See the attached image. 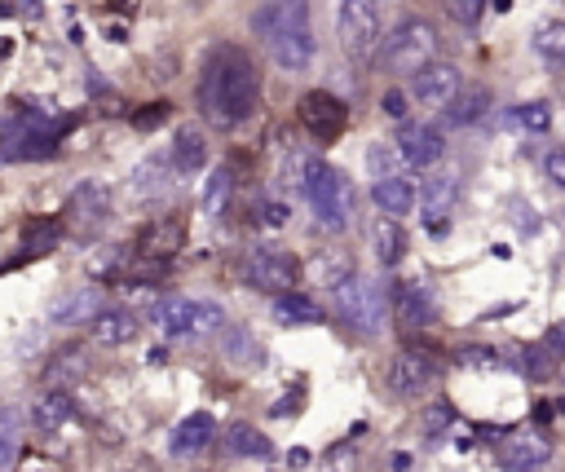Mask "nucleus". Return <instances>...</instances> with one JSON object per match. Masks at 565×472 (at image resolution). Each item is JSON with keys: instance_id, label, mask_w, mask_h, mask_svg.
<instances>
[{"instance_id": "dca6fc26", "label": "nucleus", "mask_w": 565, "mask_h": 472, "mask_svg": "<svg viewBox=\"0 0 565 472\" xmlns=\"http://www.w3.org/2000/svg\"><path fill=\"white\" fill-rule=\"evenodd\" d=\"M393 146H397V154H402L406 168H433L441 159V150H446L441 132L428 128V124H402Z\"/></svg>"}, {"instance_id": "2eb2a0df", "label": "nucleus", "mask_w": 565, "mask_h": 472, "mask_svg": "<svg viewBox=\"0 0 565 472\" xmlns=\"http://www.w3.org/2000/svg\"><path fill=\"white\" fill-rule=\"evenodd\" d=\"M393 313L406 331H428L437 322V296L428 282H402L393 291Z\"/></svg>"}, {"instance_id": "72a5a7b5", "label": "nucleus", "mask_w": 565, "mask_h": 472, "mask_svg": "<svg viewBox=\"0 0 565 472\" xmlns=\"http://www.w3.org/2000/svg\"><path fill=\"white\" fill-rule=\"evenodd\" d=\"M556 357H561V353H556L547 340H534V344L525 348V362H521V366H525L530 379H547V375L556 371Z\"/></svg>"}, {"instance_id": "c756f323", "label": "nucleus", "mask_w": 565, "mask_h": 472, "mask_svg": "<svg viewBox=\"0 0 565 472\" xmlns=\"http://www.w3.org/2000/svg\"><path fill=\"white\" fill-rule=\"evenodd\" d=\"M225 450H230V454L265 459L274 446H269V437H265V432H256V428H247V423H234V428H225Z\"/></svg>"}, {"instance_id": "aec40b11", "label": "nucleus", "mask_w": 565, "mask_h": 472, "mask_svg": "<svg viewBox=\"0 0 565 472\" xmlns=\"http://www.w3.org/2000/svg\"><path fill=\"white\" fill-rule=\"evenodd\" d=\"M371 199H375V207H380L384 216H393V221H397V216H406V212L415 207V199H419V194H415L411 176L402 172V176H384V181H375V185H371Z\"/></svg>"}, {"instance_id": "2f4dec72", "label": "nucleus", "mask_w": 565, "mask_h": 472, "mask_svg": "<svg viewBox=\"0 0 565 472\" xmlns=\"http://www.w3.org/2000/svg\"><path fill=\"white\" fill-rule=\"evenodd\" d=\"M534 53L543 57V62H565V18H552V22H543L539 31H534Z\"/></svg>"}, {"instance_id": "a19ab883", "label": "nucleus", "mask_w": 565, "mask_h": 472, "mask_svg": "<svg viewBox=\"0 0 565 472\" xmlns=\"http://www.w3.org/2000/svg\"><path fill=\"white\" fill-rule=\"evenodd\" d=\"M168 119V101H154V106H146V110H137L132 115V124L141 128V132H150V128H159Z\"/></svg>"}, {"instance_id": "de8ad7c7", "label": "nucleus", "mask_w": 565, "mask_h": 472, "mask_svg": "<svg viewBox=\"0 0 565 472\" xmlns=\"http://www.w3.org/2000/svg\"><path fill=\"white\" fill-rule=\"evenodd\" d=\"M393 468L397 472H411V454H393Z\"/></svg>"}, {"instance_id": "9b49d317", "label": "nucleus", "mask_w": 565, "mask_h": 472, "mask_svg": "<svg viewBox=\"0 0 565 472\" xmlns=\"http://www.w3.org/2000/svg\"><path fill=\"white\" fill-rule=\"evenodd\" d=\"M66 225H71V234H79V238H88V234H97L106 221H110V190L102 185V181H79L75 190H71V199H66Z\"/></svg>"}, {"instance_id": "0eeeda50", "label": "nucleus", "mask_w": 565, "mask_h": 472, "mask_svg": "<svg viewBox=\"0 0 565 472\" xmlns=\"http://www.w3.org/2000/svg\"><path fill=\"white\" fill-rule=\"evenodd\" d=\"M335 309L349 322V331H358V335H380L384 318H388L384 287L375 278H362V273H353L349 282L335 287Z\"/></svg>"}, {"instance_id": "6e6552de", "label": "nucleus", "mask_w": 565, "mask_h": 472, "mask_svg": "<svg viewBox=\"0 0 565 472\" xmlns=\"http://www.w3.org/2000/svg\"><path fill=\"white\" fill-rule=\"evenodd\" d=\"M154 322L163 335H203V331H225L221 304L190 300V296H163L154 304Z\"/></svg>"}, {"instance_id": "423d86ee", "label": "nucleus", "mask_w": 565, "mask_h": 472, "mask_svg": "<svg viewBox=\"0 0 565 472\" xmlns=\"http://www.w3.org/2000/svg\"><path fill=\"white\" fill-rule=\"evenodd\" d=\"M335 31H340V49L353 62L375 57V49L384 44V0H340Z\"/></svg>"}, {"instance_id": "5701e85b", "label": "nucleus", "mask_w": 565, "mask_h": 472, "mask_svg": "<svg viewBox=\"0 0 565 472\" xmlns=\"http://www.w3.org/2000/svg\"><path fill=\"white\" fill-rule=\"evenodd\" d=\"M181 238H185V221H181V216H168V221L150 225V229L137 238V247H141V256H163V260H172V251L181 247Z\"/></svg>"}, {"instance_id": "c9c22d12", "label": "nucleus", "mask_w": 565, "mask_h": 472, "mask_svg": "<svg viewBox=\"0 0 565 472\" xmlns=\"http://www.w3.org/2000/svg\"><path fill=\"white\" fill-rule=\"evenodd\" d=\"M128 256H132L128 247H102V256H93L88 269H93V278H115V273H124Z\"/></svg>"}, {"instance_id": "c85d7f7f", "label": "nucleus", "mask_w": 565, "mask_h": 472, "mask_svg": "<svg viewBox=\"0 0 565 472\" xmlns=\"http://www.w3.org/2000/svg\"><path fill=\"white\" fill-rule=\"evenodd\" d=\"M486 106H490V93H486V88H463V93L446 106L441 119H446L450 128H468V124H477V119L486 115Z\"/></svg>"}, {"instance_id": "20e7f679", "label": "nucleus", "mask_w": 565, "mask_h": 472, "mask_svg": "<svg viewBox=\"0 0 565 472\" xmlns=\"http://www.w3.org/2000/svg\"><path fill=\"white\" fill-rule=\"evenodd\" d=\"M305 199L313 207V221L331 234H340L349 221H353V185L340 168L322 163V159H309V172H305Z\"/></svg>"}, {"instance_id": "a18cd8bd", "label": "nucleus", "mask_w": 565, "mask_h": 472, "mask_svg": "<svg viewBox=\"0 0 565 472\" xmlns=\"http://www.w3.org/2000/svg\"><path fill=\"white\" fill-rule=\"evenodd\" d=\"M463 362H472V366H494V348H463Z\"/></svg>"}, {"instance_id": "9d476101", "label": "nucleus", "mask_w": 565, "mask_h": 472, "mask_svg": "<svg viewBox=\"0 0 565 472\" xmlns=\"http://www.w3.org/2000/svg\"><path fill=\"white\" fill-rule=\"evenodd\" d=\"M296 115H300L305 132L318 137V141H335V137L349 128V106H344L335 93H327V88H309V93L296 101Z\"/></svg>"}, {"instance_id": "f3484780", "label": "nucleus", "mask_w": 565, "mask_h": 472, "mask_svg": "<svg viewBox=\"0 0 565 472\" xmlns=\"http://www.w3.org/2000/svg\"><path fill=\"white\" fill-rule=\"evenodd\" d=\"M455 199H459V181H455L450 172H441V176H428V181H424L419 207H424V221H428V229H433V234H446V216H450Z\"/></svg>"}, {"instance_id": "58836bf2", "label": "nucleus", "mask_w": 565, "mask_h": 472, "mask_svg": "<svg viewBox=\"0 0 565 472\" xmlns=\"http://www.w3.org/2000/svg\"><path fill=\"white\" fill-rule=\"evenodd\" d=\"M446 13H450L459 26H477L481 13H486V0H446Z\"/></svg>"}, {"instance_id": "7ed1b4c3", "label": "nucleus", "mask_w": 565, "mask_h": 472, "mask_svg": "<svg viewBox=\"0 0 565 472\" xmlns=\"http://www.w3.org/2000/svg\"><path fill=\"white\" fill-rule=\"evenodd\" d=\"M75 128L66 110H13L0 119V163H26L57 154V141Z\"/></svg>"}, {"instance_id": "c03bdc74", "label": "nucleus", "mask_w": 565, "mask_h": 472, "mask_svg": "<svg viewBox=\"0 0 565 472\" xmlns=\"http://www.w3.org/2000/svg\"><path fill=\"white\" fill-rule=\"evenodd\" d=\"M384 115H393V119H406V97H402L397 88H388V93H384Z\"/></svg>"}, {"instance_id": "412c9836", "label": "nucleus", "mask_w": 565, "mask_h": 472, "mask_svg": "<svg viewBox=\"0 0 565 472\" xmlns=\"http://www.w3.org/2000/svg\"><path fill=\"white\" fill-rule=\"evenodd\" d=\"M212 432H216V419H212L207 410H194V415H185V419L172 428V441H168V446H172V454H185V459H190V454H199V450L212 441Z\"/></svg>"}, {"instance_id": "09e8293b", "label": "nucleus", "mask_w": 565, "mask_h": 472, "mask_svg": "<svg viewBox=\"0 0 565 472\" xmlns=\"http://www.w3.org/2000/svg\"><path fill=\"white\" fill-rule=\"evenodd\" d=\"M18 472H49V463H44V459H35V463H26V468H18Z\"/></svg>"}, {"instance_id": "a211bd4d", "label": "nucleus", "mask_w": 565, "mask_h": 472, "mask_svg": "<svg viewBox=\"0 0 565 472\" xmlns=\"http://www.w3.org/2000/svg\"><path fill=\"white\" fill-rule=\"evenodd\" d=\"M102 309H106L102 291H97V287H79V291H66V296H57V300H53V309H49V322H57V326L97 322V313H102Z\"/></svg>"}, {"instance_id": "79ce46f5", "label": "nucleus", "mask_w": 565, "mask_h": 472, "mask_svg": "<svg viewBox=\"0 0 565 472\" xmlns=\"http://www.w3.org/2000/svg\"><path fill=\"white\" fill-rule=\"evenodd\" d=\"M543 172H547V181L565 185V150H547V159H543Z\"/></svg>"}, {"instance_id": "ddd939ff", "label": "nucleus", "mask_w": 565, "mask_h": 472, "mask_svg": "<svg viewBox=\"0 0 565 472\" xmlns=\"http://www.w3.org/2000/svg\"><path fill=\"white\" fill-rule=\"evenodd\" d=\"M547 459H552V446H547V437H539L534 428L512 432V437L503 441V450H499V468H503V472H543Z\"/></svg>"}, {"instance_id": "f704fd0d", "label": "nucleus", "mask_w": 565, "mask_h": 472, "mask_svg": "<svg viewBox=\"0 0 565 472\" xmlns=\"http://www.w3.org/2000/svg\"><path fill=\"white\" fill-rule=\"evenodd\" d=\"M397 159H402V154H397V146H384V141L366 150V168H371V176H375V181H384V176H402Z\"/></svg>"}, {"instance_id": "1a4fd4ad", "label": "nucleus", "mask_w": 565, "mask_h": 472, "mask_svg": "<svg viewBox=\"0 0 565 472\" xmlns=\"http://www.w3.org/2000/svg\"><path fill=\"white\" fill-rule=\"evenodd\" d=\"M243 273H247V282H252L256 291H265V296H287V291L296 287V278H300V265H296L291 251H278V247H252Z\"/></svg>"}, {"instance_id": "473e14b6", "label": "nucleus", "mask_w": 565, "mask_h": 472, "mask_svg": "<svg viewBox=\"0 0 565 472\" xmlns=\"http://www.w3.org/2000/svg\"><path fill=\"white\" fill-rule=\"evenodd\" d=\"M230 190H234V172H230V163H221V168L212 172V181L203 185V212H207V216H221L225 203H230Z\"/></svg>"}, {"instance_id": "b1692460", "label": "nucleus", "mask_w": 565, "mask_h": 472, "mask_svg": "<svg viewBox=\"0 0 565 472\" xmlns=\"http://www.w3.org/2000/svg\"><path fill=\"white\" fill-rule=\"evenodd\" d=\"M93 335L106 348L128 344V340H137V313H128V309H102L97 322H93Z\"/></svg>"}, {"instance_id": "cd10ccee", "label": "nucleus", "mask_w": 565, "mask_h": 472, "mask_svg": "<svg viewBox=\"0 0 565 472\" xmlns=\"http://www.w3.org/2000/svg\"><path fill=\"white\" fill-rule=\"evenodd\" d=\"M62 243V221H53V216H31L26 225H22V251L26 256H44V251H53Z\"/></svg>"}, {"instance_id": "ea45409f", "label": "nucleus", "mask_w": 565, "mask_h": 472, "mask_svg": "<svg viewBox=\"0 0 565 472\" xmlns=\"http://www.w3.org/2000/svg\"><path fill=\"white\" fill-rule=\"evenodd\" d=\"M287 221H291V207H287V203H278V199H265V203H260V225H265V229H282Z\"/></svg>"}, {"instance_id": "e433bc0d", "label": "nucleus", "mask_w": 565, "mask_h": 472, "mask_svg": "<svg viewBox=\"0 0 565 472\" xmlns=\"http://www.w3.org/2000/svg\"><path fill=\"white\" fill-rule=\"evenodd\" d=\"M512 115H516V124L530 128V132H547V128H552V106H547V101H525V106H516Z\"/></svg>"}, {"instance_id": "4c0bfd02", "label": "nucleus", "mask_w": 565, "mask_h": 472, "mask_svg": "<svg viewBox=\"0 0 565 472\" xmlns=\"http://www.w3.org/2000/svg\"><path fill=\"white\" fill-rule=\"evenodd\" d=\"M163 172H168V163H163V159H146V163L132 172L137 194H154V190H163Z\"/></svg>"}, {"instance_id": "4468645a", "label": "nucleus", "mask_w": 565, "mask_h": 472, "mask_svg": "<svg viewBox=\"0 0 565 472\" xmlns=\"http://www.w3.org/2000/svg\"><path fill=\"white\" fill-rule=\"evenodd\" d=\"M463 75H459V66L455 62H433V66H424L419 75H415V97L424 101V106H433V110H446L463 88Z\"/></svg>"}, {"instance_id": "a878e982", "label": "nucleus", "mask_w": 565, "mask_h": 472, "mask_svg": "<svg viewBox=\"0 0 565 472\" xmlns=\"http://www.w3.org/2000/svg\"><path fill=\"white\" fill-rule=\"evenodd\" d=\"M274 318L282 326H313V322H322V304L300 291H287V296H274Z\"/></svg>"}, {"instance_id": "f257e3e1", "label": "nucleus", "mask_w": 565, "mask_h": 472, "mask_svg": "<svg viewBox=\"0 0 565 472\" xmlns=\"http://www.w3.org/2000/svg\"><path fill=\"white\" fill-rule=\"evenodd\" d=\"M260 101V71L247 49L216 44L203 62L199 79V110L212 119V128H238L256 115Z\"/></svg>"}, {"instance_id": "49530a36", "label": "nucleus", "mask_w": 565, "mask_h": 472, "mask_svg": "<svg viewBox=\"0 0 565 472\" xmlns=\"http://www.w3.org/2000/svg\"><path fill=\"white\" fill-rule=\"evenodd\" d=\"M561 357H565V322H556V326H547V335H543Z\"/></svg>"}, {"instance_id": "393cba45", "label": "nucleus", "mask_w": 565, "mask_h": 472, "mask_svg": "<svg viewBox=\"0 0 565 472\" xmlns=\"http://www.w3.org/2000/svg\"><path fill=\"white\" fill-rule=\"evenodd\" d=\"M371 247H375L380 265H397V260L406 256V229H402V221L380 216V221L371 225Z\"/></svg>"}, {"instance_id": "37998d69", "label": "nucleus", "mask_w": 565, "mask_h": 472, "mask_svg": "<svg viewBox=\"0 0 565 472\" xmlns=\"http://www.w3.org/2000/svg\"><path fill=\"white\" fill-rule=\"evenodd\" d=\"M424 423H428V432H441V423H450V406H441V401L428 406L424 410Z\"/></svg>"}, {"instance_id": "39448f33", "label": "nucleus", "mask_w": 565, "mask_h": 472, "mask_svg": "<svg viewBox=\"0 0 565 472\" xmlns=\"http://www.w3.org/2000/svg\"><path fill=\"white\" fill-rule=\"evenodd\" d=\"M380 62L393 75H419L424 66L437 62V31L424 18H406L388 31V40L380 44Z\"/></svg>"}, {"instance_id": "7c9ffc66", "label": "nucleus", "mask_w": 565, "mask_h": 472, "mask_svg": "<svg viewBox=\"0 0 565 472\" xmlns=\"http://www.w3.org/2000/svg\"><path fill=\"white\" fill-rule=\"evenodd\" d=\"M18 446H22V415L13 406L0 410V472H9L18 463Z\"/></svg>"}, {"instance_id": "f8f14e48", "label": "nucleus", "mask_w": 565, "mask_h": 472, "mask_svg": "<svg viewBox=\"0 0 565 472\" xmlns=\"http://www.w3.org/2000/svg\"><path fill=\"white\" fill-rule=\"evenodd\" d=\"M437 379V362L419 348H402L393 362H388V388L397 397H419L424 388H433Z\"/></svg>"}, {"instance_id": "bb28decb", "label": "nucleus", "mask_w": 565, "mask_h": 472, "mask_svg": "<svg viewBox=\"0 0 565 472\" xmlns=\"http://www.w3.org/2000/svg\"><path fill=\"white\" fill-rule=\"evenodd\" d=\"M221 353H225L234 366H252V371L265 362V348L247 335V326H225V331H221Z\"/></svg>"}, {"instance_id": "6ab92c4d", "label": "nucleus", "mask_w": 565, "mask_h": 472, "mask_svg": "<svg viewBox=\"0 0 565 472\" xmlns=\"http://www.w3.org/2000/svg\"><path fill=\"white\" fill-rule=\"evenodd\" d=\"M71 419H75V397H71L66 388H49V393H40L35 406H31V423H35L40 432H62Z\"/></svg>"}, {"instance_id": "4be33fe9", "label": "nucleus", "mask_w": 565, "mask_h": 472, "mask_svg": "<svg viewBox=\"0 0 565 472\" xmlns=\"http://www.w3.org/2000/svg\"><path fill=\"white\" fill-rule=\"evenodd\" d=\"M207 163V146H203V132L199 128H177V141L168 150V168L172 172H199Z\"/></svg>"}, {"instance_id": "f03ea898", "label": "nucleus", "mask_w": 565, "mask_h": 472, "mask_svg": "<svg viewBox=\"0 0 565 472\" xmlns=\"http://www.w3.org/2000/svg\"><path fill=\"white\" fill-rule=\"evenodd\" d=\"M256 40L269 49V57L287 71H305L313 62V26H309V0H260L252 13Z\"/></svg>"}]
</instances>
